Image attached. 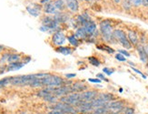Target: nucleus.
Listing matches in <instances>:
<instances>
[{"instance_id":"obj_1","label":"nucleus","mask_w":148,"mask_h":114,"mask_svg":"<svg viewBox=\"0 0 148 114\" xmlns=\"http://www.w3.org/2000/svg\"><path fill=\"white\" fill-rule=\"evenodd\" d=\"M99 32L102 39L105 41L109 43H114V41H116L114 37V28L112 26V23L109 20L105 19L100 22Z\"/></svg>"},{"instance_id":"obj_2","label":"nucleus","mask_w":148,"mask_h":114,"mask_svg":"<svg viewBox=\"0 0 148 114\" xmlns=\"http://www.w3.org/2000/svg\"><path fill=\"white\" fill-rule=\"evenodd\" d=\"M66 79L61 78L60 76L49 74L47 77L41 79L43 87L46 88H57L65 85Z\"/></svg>"},{"instance_id":"obj_3","label":"nucleus","mask_w":148,"mask_h":114,"mask_svg":"<svg viewBox=\"0 0 148 114\" xmlns=\"http://www.w3.org/2000/svg\"><path fill=\"white\" fill-rule=\"evenodd\" d=\"M114 37L115 40L118 41L125 49H131L133 48L132 44L130 43L129 39H128L126 33L124 30H122L120 28L114 29Z\"/></svg>"},{"instance_id":"obj_4","label":"nucleus","mask_w":148,"mask_h":114,"mask_svg":"<svg viewBox=\"0 0 148 114\" xmlns=\"http://www.w3.org/2000/svg\"><path fill=\"white\" fill-rule=\"evenodd\" d=\"M59 101L64 103H66L69 105H72L74 107H76L80 102H82V99H81V93H77V92H74L67 95V96L65 97H61Z\"/></svg>"},{"instance_id":"obj_5","label":"nucleus","mask_w":148,"mask_h":114,"mask_svg":"<svg viewBox=\"0 0 148 114\" xmlns=\"http://www.w3.org/2000/svg\"><path fill=\"white\" fill-rule=\"evenodd\" d=\"M51 40H52V43L54 44V46H56V48L62 47L66 43L67 37L65 34V32H63L62 30H59V31H56V32L53 33Z\"/></svg>"},{"instance_id":"obj_6","label":"nucleus","mask_w":148,"mask_h":114,"mask_svg":"<svg viewBox=\"0 0 148 114\" xmlns=\"http://www.w3.org/2000/svg\"><path fill=\"white\" fill-rule=\"evenodd\" d=\"M99 92L96 90H87L81 93V99L84 101H87V102H92L94 99H95L98 97Z\"/></svg>"},{"instance_id":"obj_7","label":"nucleus","mask_w":148,"mask_h":114,"mask_svg":"<svg viewBox=\"0 0 148 114\" xmlns=\"http://www.w3.org/2000/svg\"><path fill=\"white\" fill-rule=\"evenodd\" d=\"M75 109L77 111V112L80 114H84V113H89L94 111V107L92 102H87V101H82L78 105L75 107Z\"/></svg>"},{"instance_id":"obj_8","label":"nucleus","mask_w":148,"mask_h":114,"mask_svg":"<svg viewBox=\"0 0 148 114\" xmlns=\"http://www.w3.org/2000/svg\"><path fill=\"white\" fill-rule=\"evenodd\" d=\"M43 11L46 13L47 15H53V16H56L60 12L56 9V6L54 5V2L53 1H50V2H47V3H45L44 6H43Z\"/></svg>"},{"instance_id":"obj_9","label":"nucleus","mask_w":148,"mask_h":114,"mask_svg":"<svg viewBox=\"0 0 148 114\" xmlns=\"http://www.w3.org/2000/svg\"><path fill=\"white\" fill-rule=\"evenodd\" d=\"M82 28L85 29L86 33L87 35V37L92 36L96 30H97V27H96V24L95 23V21H93L92 19L91 20H88L84 26H82Z\"/></svg>"},{"instance_id":"obj_10","label":"nucleus","mask_w":148,"mask_h":114,"mask_svg":"<svg viewBox=\"0 0 148 114\" xmlns=\"http://www.w3.org/2000/svg\"><path fill=\"white\" fill-rule=\"evenodd\" d=\"M66 9L71 13H77L79 11V2L78 0H65Z\"/></svg>"},{"instance_id":"obj_11","label":"nucleus","mask_w":148,"mask_h":114,"mask_svg":"<svg viewBox=\"0 0 148 114\" xmlns=\"http://www.w3.org/2000/svg\"><path fill=\"white\" fill-rule=\"evenodd\" d=\"M126 35H127L128 39H129V41L132 44L133 47H137L139 45V43H140L139 37H138V35H137V33L136 32V31L130 29V30L127 31Z\"/></svg>"},{"instance_id":"obj_12","label":"nucleus","mask_w":148,"mask_h":114,"mask_svg":"<svg viewBox=\"0 0 148 114\" xmlns=\"http://www.w3.org/2000/svg\"><path fill=\"white\" fill-rule=\"evenodd\" d=\"M42 9H43V8L41 7V6H38L37 4H33L32 6H27V12L33 17H38V16H39Z\"/></svg>"},{"instance_id":"obj_13","label":"nucleus","mask_w":148,"mask_h":114,"mask_svg":"<svg viewBox=\"0 0 148 114\" xmlns=\"http://www.w3.org/2000/svg\"><path fill=\"white\" fill-rule=\"evenodd\" d=\"M71 88L73 92H77V93H82L84 91H86L88 90V87L84 84V83H81V82H74V83L71 85Z\"/></svg>"},{"instance_id":"obj_14","label":"nucleus","mask_w":148,"mask_h":114,"mask_svg":"<svg viewBox=\"0 0 148 114\" xmlns=\"http://www.w3.org/2000/svg\"><path fill=\"white\" fill-rule=\"evenodd\" d=\"M136 50L138 52V55H139V58H140V60L142 61L144 64L147 65L148 64V57L145 53V50L144 48V46L143 45H139L136 47Z\"/></svg>"},{"instance_id":"obj_15","label":"nucleus","mask_w":148,"mask_h":114,"mask_svg":"<svg viewBox=\"0 0 148 114\" xmlns=\"http://www.w3.org/2000/svg\"><path fill=\"white\" fill-rule=\"evenodd\" d=\"M25 65V63L23 61H17V62H13L9 63V64L6 66V71H14L17 70V69H20Z\"/></svg>"},{"instance_id":"obj_16","label":"nucleus","mask_w":148,"mask_h":114,"mask_svg":"<svg viewBox=\"0 0 148 114\" xmlns=\"http://www.w3.org/2000/svg\"><path fill=\"white\" fill-rule=\"evenodd\" d=\"M56 51L58 52L64 56H68L71 55L74 52V48L72 47H66V46H62V47H57L56 48Z\"/></svg>"},{"instance_id":"obj_17","label":"nucleus","mask_w":148,"mask_h":114,"mask_svg":"<svg viewBox=\"0 0 148 114\" xmlns=\"http://www.w3.org/2000/svg\"><path fill=\"white\" fill-rule=\"evenodd\" d=\"M98 97L101 98L103 100H105L106 102H107V103L111 102V101L115 99V96L113 93H110V92H102V93H99Z\"/></svg>"},{"instance_id":"obj_18","label":"nucleus","mask_w":148,"mask_h":114,"mask_svg":"<svg viewBox=\"0 0 148 114\" xmlns=\"http://www.w3.org/2000/svg\"><path fill=\"white\" fill-rule=\"evenodd\" d=\"M74 34L79 40H86V39H87V35L86 33V31L82 27H79L78 28H76L75 32Z\"/></svg>"},{"instance_id":"obj_19","label":"nucleus","mask_w":148,"mask_h":114,"mask_svg":"<svg viewBox=\"0 0 148 114\" xmlns=\"http://www.w3.org/2000/svg\"><path fill=\"white\" fill-rule=\"evenodd\" d=\"M53 2H54V5L56 6V9L59 12H64L66 9L65 0H54Z\"/></svg>"},{"instance_id":"obj_20","label":"nucleus","mask_w":148,"mask_h":114,"mask_svg":"<svg viewBox=\"0 0 148 114\" xmlns=\"http://www.w3.org/2000/svg\"><path fill=\"white\" fill-rule=\"evenodd\" d=\"M67 40H68V42H69L70 45H71L72 47H74V48H76V47H78V46H79L80 40L75 36V34H70V35L67 37Z\"/></svg>"},{"instance_id":"obj_21","label":"nucleus","mask_w":148,"mask_h":114,"mask_svg":"<svg viewBox=\"0 0 148 114\" xmlns=\"http://www.w3.org/2000/svg\"><path fill=\"white\" fill-rule=\"evenodd\" d=\"M88 61H89L90 64L95 66V67H99L101 65L100 60L97 58H95V57H93V56L92 57H88Z\"/></svg>"},{"instance_id":"obj_22","label":"nucleus","mask_w":148,"mask_h":114,"mask_svg":"<svg viewBox=\"0 0 148 114\" xmlns=\"http://www.w3.org/2000/svg\"><path fill=\"white\" fill-rule=\"evenodd\" d=\"M20 59H21V56L19 54H10L8 59V61L9 63H13V62H17Z\"/></svg>"},{"instance_id":"obj_23","label":"nucleus","mask_w":148,"mask_h":114,"mask_svg":"<svg viewBox=\"0 0 148 114\" xmlns=\"http://www.w3.org/2000/svg\"><path fill=\"white\" fill-rule=\"evenodd\" d=\"M98 49H102V50H105L107 53L109 54H114V49L112 48L111 47H109L107 45H102V46H97Z\"/></svg>"},{"instance_id":"obj_24","label":"nucleus","mask_w":148,"mask_h":114,"mask_svg":"<svg viewBox=\"0 0 148 114\" xmlns=\"http://www.w3.org/2000/svg\"><path fill=\"white\" fill-rule=\"evenodd\" d=\"M132 7L133 6L129 0H123V1H122V8H123L125 10H126V11L130 10L132 8Z\"/></svg>"},{"instance_id":"obj_25","label":"nucleus","mask_w":148,"mask_h":114,"mask_svg":"<svg viewBox=\"0 0 148 114\" xmlns=\"http://www.w3.org/2000/svg\"><path fill=\"white\" fill-rule=\"evenodd\" d=\"M134 108L130 106H125V108L122 111V114H134Z\"/></svg>"},{"instance_id":"obj_26","label":"nucleus","mask_w":148,"mask_h":114,"mask_svg":"<svg viewBox=\"0 0 148 114\" xmlns=\"http://www.w3.org/2000/svg\"><path fill=\"white\" fill-rule=\"evenodd\" d=\"M114 58H115V59L118 60V61H120V62H125V61H126L125 57L123 56L122 54H120V53L115 54V55H114Z\"/></svg>"},{"instance_id":"obj_27","label":"nucleus","mask_w":148,"mask_h":114,"mask_svg":"<svg viewBox=\"0 0 148 114\" xmlns=\"http://www.w3.org/2000/svg\"><path fill=\"white\" fill-rule=\"evenodd\" d=\"M103 72H104L105 74H106L107 76H111L112 74L114 73V69L110 68H103Z\"/></svg>"},{"instance_id":"obj_28","label":"nucleus","mask_w":148,"mask_h":114,"mask_svg":"<svg viewBox=\"0 0 148 114\" xmlns=\"http://www.w3.org/2000/svg\"><path fill=\"white\" fill-rule=\"evenodd\" d=\"M129 1L131 2L133 7H136V8L140 7V6L142 5V3H143V0H129Z\"/></svg>"},{"instance_id":"obj_29","label":"nucleus","mask_w":148,"mask_h":114,"mask_svg":"<svg viewBox=\"0 0 148 114\" xmlns=\"http://www.w3.org/2000/svg\"><path fill=\"white\" fill-rule=\"evenodd\" d=\"M9 84V78H5V79H0V88L1 87H4L5 85Z\"/></svg>"},{"instance_id":"obj_30","label":"nucleus","mask_w":148,"mask_h":114,"mask_svg":"<svg viewBox=\"0 0 148 114\" xmlns=\"http://www.w3.org/2000/svg\"><path fill=\"white\" fill-rule=\"evenodd\" d=\"M132 69H133V70L134 71V72H136V73H137V74H139V75H141V76H142V77H143V79H147V77H146V76L142 72V71H140L139 70V69H137V68H134V67H132L131 68Z\"/></svg>"},{"instance_id":"obj_31","label":"nucleus","mask_w":148,"mask_h":114,"mask_svg":"<svg viewBox=\"0 0 148 114\" xmlns=\"http://www.w3.org/2000/svg\"><path fill=\"white\" fill-rule=\"evenodd\" d=\"M118 53L122 54V55L125 56V57H130L131 56V54L128 52L126 49H118Z\"/></svg>"},{"instance_id":"obj_32","label":"nucleus","mask_w":148,"mask_h":114,"mask_svg":"<svg viewBox=\"0 0 148 114\" xmlns=\"http://www.w3.org/2000/svg\"><path fill=\"white\" fill-rule=\"evenodd\" d=\"M96 78H98V79H101L102 81H103V80H104V81H106V82L109 81V79H106V76H105L104 74H102V73H98L97 75H96Z\"/></svg>"},{"instance_id":"obj_33","label":"nucleus","mask_w":148,"mask_h":114,"mask_svg":"<svg viewBox=\"0 0 148 114\" xmlns=\"http://www.w3.org/2000/svg\"><path fill=\"white\" fill-rule=\"evenodd\" d=\"M88 81L92 82V83H96V84H99L102 82V80L99 79L98 78H96V79H88Z\"/></svg>"},{"instance_id":"obj_34","label":"nucleus","mask_w":148,"mask_h":114,"mask_svg":"<svg viewBox=\"0 0 148 114\" xmlns=\"http://www.w3.org/2000/svg\"><path fill=\"white\" fill-rule=\"evenodd\" d=\"M76 77V74L75 73H70V74H66V78L67 79H73V78H75Z\"/></svg>"},{"instance_id":"obj_35","label":"nucleus","mask_w":148,"mask_h":114,"mask_svg":"<svg viewBox=\"0 0 148 114\" xmlns=\"http://www.w3.org/2000/svg\"><path fill=\"white\" fill-rule=\"evenodd\" d=\"M48 114H65L64 112L60 111H55V110H52L48 112Z\"/></svg>"},{"instance_id":"obj_36","label":"nucleus","mask_w":148,"mask_h":114,"mask_svg":"<svg viewBox=\"0 0 148 114\" xmlns=\"http://www.w3.org/2000/svg\"><path fill=\"white\" fill-rule=\"evenodd\" d=\"M142 5L144 6L145 8H148V0H143Z\"/></svg>"},{"instance_id":"obj_37","label":"nucleus","mask_w":148,"mask_h":114,"mask_svg":"<svg viewBox=\"0 0 148 114\" xmlns=\"http://www.w3.org/2000/svg\"><path fill=\"white\" fill-rule=\"evenodd\" d=\"M50 1H54V0H41V3L45 4V3H47V2H50Z\"/></svg>"},{"instance_id":"obj_38","label":"nucleus","mask_w":148,"mask_h":114,"mask_svg":"<svg viewBox=\"0 0 148 114\" xmlns=\"http://www.w3.org/2000/svg\"><path fill=\"white\" fill-rule=\"evenodd\" d=\"M123 0H114V2L115 3V4H119V3H121Z\"/></svg>"},{"instance_id":"obj_39","label":"nucleus","mask_w":148,"mask_h":114,"mask_svg":"<svg viewBox=\"0 0 148 114\" xmlns=\"http://www.w3.org/2000/svg\"><path fill=\"white\" fill-rule=\"evenodd\" d=\"M4 48H4L3 46H1V45H0V53H1V52L3 51V50H4Z\"/></svg>"},{"instance_id":"obj_40","label":"nucleus","mask_w":148,"mask_h":114,"mask_svg":"<svg viewBox=\"0 0 148 114\" xmlns=\"http://www.w3.org/2000/svg\"><path fill=\"white\" fill-rule=\"evenodd\" d=\"M128 64H129V65H131L132 67H134V64L133 62H131V61H128Z\"/></svg>"},{"instance_id":"obj_41","label":"nucleus","mask_w":148,"mask_h":114,"mask_svg":"<svg viewBox=\"0 0 148 114\" xmlns=\"http://www.w3.org/2000/svg\"><path fill=\"white\" fill-rule=\"evenodd\" d=\"M78 1H86V2H91L92 0H78Z\"/></svg>"},{"instance_id":"obj_42","label":"nucleus","mask_w":148,"mask_h":114,"mask_svg":"<svg viewBox=\"0 0 148 114\" xmlns=\"http://www.w3.org/2000/svg\"><path fill=\"white\" fill-rule=\"evenodd\" d=\"M38 114H41V113H38Z\"/></svg>"},{"instance_id":"obj_43","label":"nucleus","mask_w":148,"mask_h":114,"mask_svg":"<svg viewBox=\"0 0 148 114\" xmlns=\"http://www.w3.org/2000/svg\"><path fill=\"white\" fill-rule=\"evenodd\" d=\"M147 72H148V71H147Z\"/></svg>"}]
</instances>
